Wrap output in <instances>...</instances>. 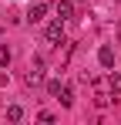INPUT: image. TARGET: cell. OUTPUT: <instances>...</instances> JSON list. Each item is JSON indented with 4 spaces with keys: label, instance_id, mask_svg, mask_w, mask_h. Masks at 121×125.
Here are the masks:
<instances>
[{
    "label": "cell",
    "instance_id": "cell-2",
    "mask_svg": "<svg viewBox=\"0 0 121 125\" xmlns=\"http://www.w3.org/2000/svg\"><path fill=\"white\" fill-rule=\"evenodd\" d=\"M24 81L30 84V88L44 81V61H40V58H34V64H30V71H27V78H24Z\"/></svg>",
    "mask_w": 121,
    "mask_h": 125
},
{
    "label": "cell",
    "instance_id": "cell-8",
    "mask_svg": "<svg viewBox=\"0 0 121 125\" xmlns=\"http://www.w3.org/2000/svg\"><path fill=\"white\" fill-rule=\"evenodd\" d=\"M7 118H10V122H20V118H24V108H20V105H10V108H7Z\"/></svg>",
    "mask_w": 121,
    "mask_h": 125
},
{
    "label": "cell",
    "instance_id": "cell-5",
    "mask_svg": "<svg viewBox=\"0 0 121 125\" xmlns=\"http://www.w3.org/2000/svg\"><path fill=\"white\" fill-rule=\"evenodd\" d=\"M44 14H47V3H44V0H37V3L27 10V21H30V24H40V21H44Z\"/></svg>",
    "mask_w": 121,
    "mask_h": 125
},
{
    "label": "cell",
    "instance_id": "cell-4",
    "mask_svg": "<svg viewBox=\"0 0 121 125\" xmlns=\"http://www.w3.org/2000/svg\"><path fill=\"white\" fill-rule=\"evenodd\" d=\"M98 61H101V68H114V51H111V44H101L98 47Z\"/></svg>",
    "mask_w": 121,
    "mask_h": 125
},
{
    "label": "cell",
    "instance_id": "cell-6",
    "mask_svg": "<svg viewBox=\"0 0 121 125\" xmlns=\"http://www.w3.org/2000/svg\"><path fill=\"white\" fill-rule=\"evenodd\" d=\"M108 88H111L114 95H121V74H118V71H111V74H108Z\"/></svg>",
    "mask_w": 121,
    "mask_h": 125
},
{
    "label": "cell",
    "instance_id": "cell-7",
    "mask_svg": "<svg viewBox=\"0 0 121 125\" xmlns=\"http://www.w3.org/2000/svg\"><path fill=\"white\" fill-rule=\"evenodd\" d=\"M60 91H64V84H60L57 78H51V81H47V95H54V98H60Z\"/></svg>",
    "mask_w": 121,
    "mask_h": 125
},
{
    "label": "cell",
    "instance_id": "cell-1",
    "mask_svg": "<svg viewBox=\"0 0 121 125\" xmlns=\"http://www.w3.org/2000/svg\"><path fill=\"white\" fill-rule=\"evenodd\" d=\"M44 37H47V44H64V21H54V24H47Z\"/></svg>",
    "mask_w": 121,
    "mask_h": 125
},
{
    "label": "cell",
    "instance_id": "cell-9",
    "mask_svg": "<svg viewBox=\"0 0 121 125\" xmlns=\"http://www.w3.org/2000/svg\"><path fill=\"white\" fill-rule=\"evenodd\" d=\"M60 105H64V108H71V105H74V95H71V91H67V88H64V91H60Z\"/></svg>",
    "mask_w": 121,
    "mask_h": 125
},
{
    "label": "cell",
    "instance_id": "cell-10",
    "mask_svg": "<svg viewBox=\"0 0 121 125\" xmlns=\"http://www.w3.org/2000/svg\"><path fill=\"white\" fill-rule=\"evenodd\" d=\"M0 64H10V47H0Z\"/></svg>",
    "mask_w": 121,
    "mask_h": 125
},
{
    "label": "cell",
    "instance_id": "cell-11",
    "mask_svg": "<svg viewBox=\"0 0 121 125\" xmlns=\"http://www.w3.org/2000/svg\"><path fill=\"white\" fill-rule=\"evenodd\" d=\"M0 84H7V74H3V71H0Z\"/></svg>",
    "mask_w": 121,
    "mask_h": 125
},
{
    "label": "cell",
    "instance_id": "cell-3",
    "mask_svg": "<svg viewBox=\"0 0 121 125\" xmlns=\"http://www.w3.org/2000/svg\"><path fill=\"white\" fill-rule=\"evenodd\" d=\"M54 14H57V21H71V17H74V3H71V0H57Z\"/></svg>",
    "mask_w": 121,
    "mask_h": 125
}]
</instances>
